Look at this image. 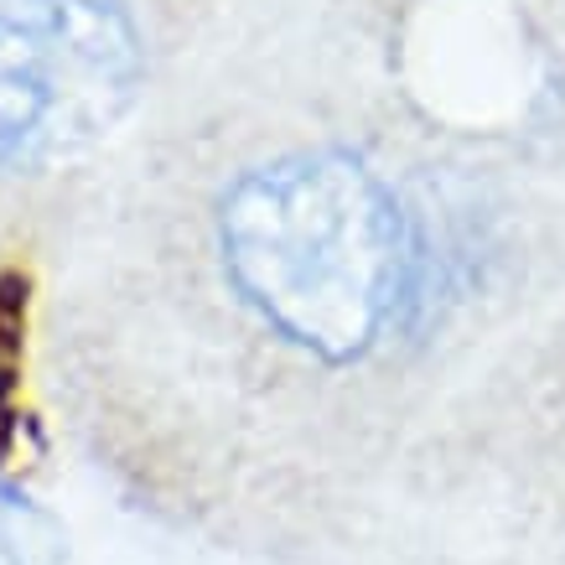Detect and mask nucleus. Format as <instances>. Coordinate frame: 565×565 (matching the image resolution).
Masks as SVG:
<instances>
[{"label": "nucleus", "mask_w": 565, "mask_h": 565, "mask_svg": "<svg viewBox=\"0 0 565 565\" xmlns=\"http://www.w3.org/2000/svg\"><path fill=\"white\" fill-rule=\"evenodd\" d=\"M140 84L146 26L130 0H0V192L73 172Z\"/></svg>", "instance_id": "nucleus-2"}, {"label": "nucleus", "mask_w": 565, "mask_h": 565, "mask_svg": "<svg viewBox=\"0 0 565 565\" xmlns=\"http://www.w3.org/2000/svg\"><path fill=\"white\" fill-rule=\"evenodd\" d=\"M218 265L249 317L317 363H353L411 301L415 244L394 188L348 151H286L234 177Z\"/></svg>", "instance_id": "nucleus-1"}]
</instances>
